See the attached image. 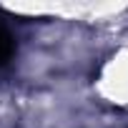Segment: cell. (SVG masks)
I'll use <instances>...</instances> for the list:
<instances>
[{
    "label": "cell",
    "mask_w": 128,
    "mask_h": 128,
    "mask_svg": "<svg viewBox=\"0 0 128 128\" xmlns=\"http://www.w3.org/2000/svg\"><path fill=\"white\" fill-rule=\"evenodd\" d=\"M13 50H15V43H13V35L8 33V28L0 23V66H5V63L13 58Z\"/></svg>",
    "instance_id": "6da1fadb"
}]
</instances>
